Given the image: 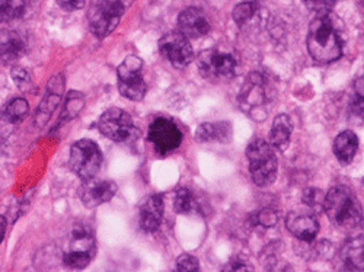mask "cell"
Listing matches in <instances>:
<instances>
[{"label":"cell","mask_w":364,"mask_h":272,"mask_svg":"<svg viewBox=\"0 0 364 272\" xmlns=\"http://www.w3.org/2000/svg\"><path fill=\"white\" fill-rule=\"evenodd\" d=\"M98 129L102 136L115 143H132L140 137L132 115L119 108L105 111L98 121Z\"/></svg>","instance_id":"52a82bcc"},{"label":"cell","mask_w":364,"mask_h":272,"mask_svg":"<svg viewBox=\"0 0 364 272\" xmlns=\"http://www.w3.org/2000/svg\"><path fill=\"white\" fill-rule=\"evenodd\" d=\"M322 207L332 224L338 227L351 230L363 224L361 208L353 192L344 185L332 187L328 194H325Z\"/></svg>","instance_id":"7a4b0ae2"},{"label":"cell","mask_w":364,"mask_h":272,"mask_svg":"<svg viewBox=\"0 0 364 272\" xmlns=\"http://www.w3.org/2000/svg\"><path fill=\"white\" fill-rule=\"evenodd\" d=\"M247 158L250 161V172L255 185L265 188L274 183L279 161L269 143L262 138H255L247 148Z\"/></svg>","instance_id":"277c9868"},{"label":"cell","mask_w":364,"mask_h":272,"mask_svg":"<svg viewBox=\"0 0 364 272\" xmlns=\"http://www.w3.org/2000/svg\"><path fill=\"white\" fill-rule=\"evenodd\" d=\"M252 265L248 263L247 261L240 259V258H233L225 268L223 271L228 272V271H252Z\"/></svg>","instance_id":"d6a6232c"},{"label":"cell","mask_w":364,"mask_h":272,"mask_svg":"<svg viewBox=\"0 0 364 272\" xmlns=\"http://www.w3.org/2000/svg\"><path fill=\"white\" fill-rule=\"evenodd\" d=\"M197 65L201 76L210 82H225L235 77V58L219 50H205L200 53Z\"/></svg>","instance_id":"30bf717a"},{"label":"cell","mask_w":364,"mask_h":272,"mask_svg":"<svg viewBox=\"0 0 364 272\" xmlns=\"http://www.w3.org/2000/svg\"><path fill=\"white\" fill-rule=\"evenodd\" d=\"M77 194L85 207L95 208L114 198L117 194V184L112 183V180H104L94 176L83 180Z\"/></svg>","instance_id":"4fadbf2b"},{"label":"cell","mask_w":364,"mask_h":272,"mask_svg":"<svg viewBox=\"0 0 364 272\" xmlns=\"http://www.w3.org/2000/svg\"><path fill=\"white\" fill-rule=\"evenodd\" d=\"M325 200V192H322L318 188H308L305 192H303L301 201L305 202L309 208H318L323 204Z\"/></svg>","instance_id":"4dcf8cb0"},{"label":"cell","mask_w":364,"mask_h":272,"mask_svg":"<svg viewBox=\"0 0 364 272\" xmlns=\"http://www.w3.org/2000/svg\"><path fill=\"white\" fill-rule=\"evenodd\" d=\"M308 50L318 63L328 65L343 54V26L331 12L318 15L309 26Z\"/></svg>","instance_id":"6da1fadb"},{"label":"cell","mask_w":364,"mask_h":272,"mask_svg":"<svg viewBox=\"0 0 364 272\" xmlns=\"http://www.w3.org/2000/svg\"><path fill=\"white\" fill-rule=\"evenodd\" d=\"M28 112H29L28 102L23 98H15L5 105L0 116H2L5 121H8V123L16 124L28 115Z\"/></svg>","instance_id":"d4e9b609"},{"label":"cell","mask_w":364,"mask_h":272,"mask_svg":"<svg viewBox=\"0 0 364 272\" xmlns=\"http://www.w3.org/2000/svg\"><path fill=\"white\" fill-rule=\"evenodd\" d=\"M303 2H305L309 11L315 12L316 15H325L336 8L338 0H303Z\"/></svg>","instance_id":"f1b7e54d"},{"label":"cell","mask_w":364,"mask_h":272,"mask_svg":"<svg viewBox=\"0 0 364 272\" xmlns=\"http://www.w3.org/2000/svg\"><path fill=\"white\" fill-rule=\"evenodd\" d=\"M178 31L187 38H201L210 33V22L200 9L188 8L178 16Z\"/></svg>","instance_id":"2e32d148"},{"label":"cell","mask_w":364,"mask_h":272,"mask_svg":"<svg viewBox=\"0 0 364 272\" xmlns=\"http://www.w3.org/2000/svg\"><path fill=\"white\" fill-rule=\"evenodd\" d=\"M258 5L257 2H244V4H239L235 9H233V21L237 25H244L245 22H248L257 12Z\"/></svg>","instance_id":"83f0119b"},{"label":"cell","mask_w":364,"mask_h":272,"mask_svg":"<svg viewBox=\"0 0 364 272\" xmlns=\"http://www.w3.org/2000/svg\"><path fill=\"white\" fill-rule=\"evenodd\" d=\"M83 105H85V99L79 92H76V90L68 94L66 105L62 112V123H66V121L76 118L79 112L83 109Z\"/></svg>","instance_id":"484cf974"},{"label":"cell","mask_w":364,"mask_h":272,"mask_svg":"<svg viewBox=\"0 0 364 272\" xmlns=\"http://www.w3.org/2000/svg\"><path fill=\"white\" fill-rule=\"evenodd\" d=\"M287 230L301 241H314L319 232V222L312 210H293L286 217Z\"/></svg>","instance_id":"5bb4252c"},{"label":"cell","mask_w":364,"mask_h":272,"mask_svg":"<svg viewBox=\"0 0 364 272\" xmlns=\"http://www.w3.org/2000/svg\"><path fill=\"white\" fill-rule=\"evenodd\" d=\"M175 271H178V272H198L200 262L196 256H193L190 254H184L176 259Z\"/></svg>","instance_id":"f546056e"},{"label":"cell","mask_w":364,"mask_h":272,"mask_svg":"<svg viewBox=\"0 0 364 272\" xmlns=\"http://www.w3.org/2000/svg\"><path fill=\"white\" fill-rule=\"evenodd\" d=\"M63 92H65V77H63V75H57V76L51 77L48 85H47L46 97L41 101V104L37 109L36 119H34V123H36L37 127L43 129L47 124V121L50 119L53 112L60 105V101H62V98H63Z\"/></svg>","instance_id":"9a60e30c"},{"label":"cell","mask_w":364,"mask_h":272,"mask_svg":"<svg viewBox=\"0 0 364 272\" xmlns=\"http://www.w3.org/2000/svg\"><path fill=\"white\" fill-rule=\"evenodd\" d=\"M95 255V236L83 223L75 224L68 236L63 261L72 269L86 268Z\"/></svg>","instance_id":"5b68a950"},{"label":"cell","mask_w":364,"mask_h":272,"mask_svg":"<svg viewBox=\"0 0 364 272\" xmlns=\"http://www.w3.org/2000/svg\"><path fill=\"white\" fill-rule=\"evenodd\" d=\"M5 233H6V219L4 216H0V244L4 241Z\"/></svg>","instance_id":"e575fe53"},{"label":"cell","mask_w":364,"mask_h":272,"mask_svg":"<svg viewBox=\"0 0 364 272\" xmlns=\"http://www.w3.org/2000/svg\"><path fill=\"white\" fill-rule=\"evenodd\" d=\"M293 131V124L289 115L280 114L276 116L269 131V144L272 148H277L279 152H286L290 144V136Z\"/></svg>","instance_id":"d6986e66"},{"label":"cell","mask_w":364,"mask_h":272,"mask_svg":"<svg viewBox=\"0 0 364 272\" xmlns=\"http://www.w3.org/2000/svg\"><path fill=\"white\" fill-rule=\"evenodd\" d=\"M341 259L348 269L363 271V236L347 241L341 249Z\"/></svg>","instance_id":"603a6c76"},{"label":"cell","mask_w":364,"mask_h":272,"mask_svg":"<svg viewBox=\"0 0 364 272\" xmlns=\"http://www.w3.org/2000/svg\"><path fill=\"white\" fill-rule=\"evenodd\" d=\"M143 60L137 55H129L117 69L119 94L130 101H143L147 86L141 76Z\"/></svg>","instance_id":"9c48e42d"},{"label":"cell","mask_w":364,"mask_h":272,"mask_svg":"<svg viewBox=\"0 0 364 272\" xmlns=\"http://www.w3.org/2000/svg\"><path fill=\"white\" fill-rule=\"evenodd\" d=\"M161 55L175 69H186L194 60L190 40L179 31H172L159 40Z\"/></svg>","instance_id":"7c38bea8"},{"label":"cell","mask_w":364,"mask_h":272,"mask_svg":"<svg viewBox=\"0 0 364 272\" xmlns=\"http://www.w3.org/2000/svg\"><path fill=\"white\" fill-rule=\"evenodd\" d=\"M257 223L264 226V227H272L276 226L277 222H279V214L276 210L272 208H262L259 213L257 214Z\"/></svg>","instance_id":"1f68e13d"},{"label":"cell","mask_w":364,"mask_h":272,"mask_svg":"<svg viewBox=\"0 0 364 272\" xmlns=\"http://www.w3.org/2000/svg\"><path fill=\"white\" fill-rule=\"evenodd\" d=\"M173 210L178 214L190 216V214L201 213V205L196 194L190 188L184 187L176 191V195L173 200Z\"/></svg>","instance_id":"7402d4cb"},{"label":"cell","mask_w":364,"mask_h":272,"mask_svg":"<svg viewBox=\"0 0 364 272\" xmlns=\"http://www.w3.org/2000/svg\"><path fill=\"white\" fill-rule=\"evenodd\" d=\"M269 87L261 73H251L239 92V107L255 121H264L268 115Z\"/></svg>","instance_id":"8992f818"},{"label":"cell","mask_w":364,"mask_h":272,"mask_svg":"<svg viewBox=\"0 0 364 272\" xmlns=\"http://www.w3.org/2000/svg\"><path fill=\"white\" fill-rule=\"evenodd\" d=\"M85 2L86 0H57V4L69 12L82 9L85 6Z\"/></svg>","instance_id":"836d02e7"},{"label":"cell","mask_w":364,"mask_h":272,"mask_svg":"<svg viewBox=\"0 0 364 272\" xmlns=\"http://www.w3.org/2000/svg\"><path fill=\"white\" fill-rule=\"evenodd\" d=\"M358 150V137L347 130L336 137L333 141V155L341 165H350Z\"/></svg>","instance_id":"ffe728a7"},{"label":"cell","mask_w":364,"mask_h":272,"mask_svg":"<svg viewBox=\"0 0 364 272\" xmlns=\"http://www.w3.org/2000/svg\"><path fill=\"white\" fill-rule=\"evenodd\" d=\"M361 2H363V0H361Z\"/></svg>","instance_id":"d590c367"},{"label":"cell","mask_w":364,"mask_h":272,"mask_svg":"<svg viewBox=\"0 0 364 272\" xmlns=\"http://www.w3.org/2000/svg\"><path fill=\"white\" fill-rule=\"evenodd\" d=\"M134 0H94L87 12L89 28L98 38L108 37Z\"/></svg>","instance_id":"3957f363"},{"label":"cell","mask_w":364,"mask_h":272,"mask_svg":"<svg viewBox=\"0 0 364 272\" xmlns=\"http://www.w3.org/2000/svg\"><path fill=\"white\" fill-rule=\"evenodd\" d=\"M164 213H165L164 197L159 194L149 197L140 207V214H139L140 227L147 233L156 232L162 224Z\"/></svg>","instance_id":"e0dca14e"},{"label":"cell","mask_w":364,"mask_h":272,"mask_svg":"<svg viewBox=\"0 0 364 272\" xmlns=\"http://www.w3.org/2000/svg\"><path fill=\"white\" fill-rule=\"evenodd\" d=\"M11 77L14 79L15 85L18 86V89L21 90V92L31 94L33 90H34L33 76L26 69H23V67H12Z\"/></svg>","instance_id":"4316f807"},{"label":"cell","mask_w":364,"mask_h":272,"mask_svg":"<svg viewBox=\"0 0 364 272\" xmlns=\"http://www.w3.org/2000/svg\"><path fill=\"white\" fill-rule=\"evenodd\" d=\"M29 0H0V23H5L21 18L26 8Z\"/></svg>","instance_id":"cb8c5ba5"},{"label":"cell","mask_w":364,"mask_h":272,"mask_svg":"<svg viewBox=\"0 0 364 272\" xmlns=\"http://www.w3.org/2000/svg\"><path fill=\"white\" fill-rule=\"evenodd\" d=\"M149 141L159 156H168L181 146L182 133L171 118L159 116L149 127Z\"/></svg>","instance_id":"8fae6325"},{"label":"cell","mask_w":364,"mask_h":272,"mask_svg":"<svg viewBox=\"0 0 364 272\" xmlns=\"http://www.w3.org/2000/svg\"><path fill=\"white\" fill-rule=\"evenodd\" d=\"M26 44L22 36L12 29L0 31V63L14 65L25 54Z\"/></svg>","instance_id":"ac0fdd59"},{"label":"cell","mask_w":364,"mask_h":272,"mask_svg":"<svg viewBox=\"0 0 364 272\" xmlns=\"http://www.w3.org/2000/svg\"><path fill=\"white\" fill-rule=\"evenodd\" d=\"M196 140L200 143L211 140L229 143L232 140V126L228 121H222V123H204L197 129Z\"/></svg>","instance_id":"44dd1931"},{"label":"cell","mask_w":364,"mask_h":272,"mask_svg":"<svg viewBox=\"0 0 364 272\" xmlns=\"http://www.w3.org/2000/svg\"><path fill=\"white\" fill-rule=\"evenodd\" d=\"M69 166L82 180L97 176L102 166V153L98 144L87 138L76 141L70 148Z\"/></svg>","instance_id":"ba28073f"}]
</instances>
